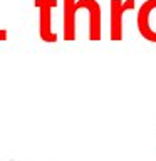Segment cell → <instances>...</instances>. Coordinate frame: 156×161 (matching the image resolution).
<instances>
[{
    "label": "cell",
    "instance_id": "1",
    "mask_svg": "<svg viewBox=\"0 0 156 161\" xmlns=\"http://www.w3.org/2000/svg\"><path fill=\"white\" fill-rule=\"evenodd\" d=\"M136 7V0H109V39L113 42L123 40V17Z\"/></svg>",
    "mask_w": 156,
    "mask_h": 161
},
{
    "label": "cell",
    "instance_id": "2",
    "mask_svg": "<svg viewBox=\"0 0 156 161\" xmlns=\"http://www.w3.org/2000/svg\"><path fill=\"white\" fill-rule=\"evenodd\" d=\"M136 25L141 37L156 44V0H144L136 15Z\"/></svg>",
    "mask_w": 156,
    "mask_h": 161
},
{
    "label": "cell",
    "instance_id": "3",
    "mask_svg": "<svg viewBox=\"0 0 156 161\" xmlns=\"http://www.w3.org/2000/svg\"><path fill=\"white\" fill-rule=\"evenodd\" d=\"M57 0H35L39 8V35L44 42H57V34L52 30V8Z\"/></svg>",
    "mask_w": 156,
    "mask_h": 161
},
{
    "label": "cell",
    "instance_id": "4",
    "mask_svg": "<svg viewBox=\"0 0 156 161\" xmlns=\"http://www.w3.org/2000/svg\"><path fill=\"white\" fill-rule=\"evenodd\" d=\"M75 10H87V20H89V40H101L103 30H101V3L98 0H77Z\"/></svg>",
    "mask_w": 156,
    "mask_h": 161
},
{
    "label": "cell",
    "instance_id": "5",
    "mask_svg": "<svg viewBox=\"0 0 156 161\" xmlns=\"http://www.w3.org/2000/svg\"><path fill=\"white\" fill-rule=\"evenodd\" d=\"M75 3L77 0H64V14H62V37L67 42L75 40Z\"/></svg>",
    "mask_w": 156,
    "mask_h": 161
},
{
    "label": "cell",
    "instance_id": "6",
    "mask_svg": "<svg viewBox=\"0 0 156 161\" xmlns=\"http://www.w3.org/2000/svg\"><path fill=\"white\" fill-rule=\"evenodd\" d=\"M8 37V32H7V29H0V42H5Z\"/></svg>",
    "mask_w": 156,
    "mask_h": 161
}]
</instances>
